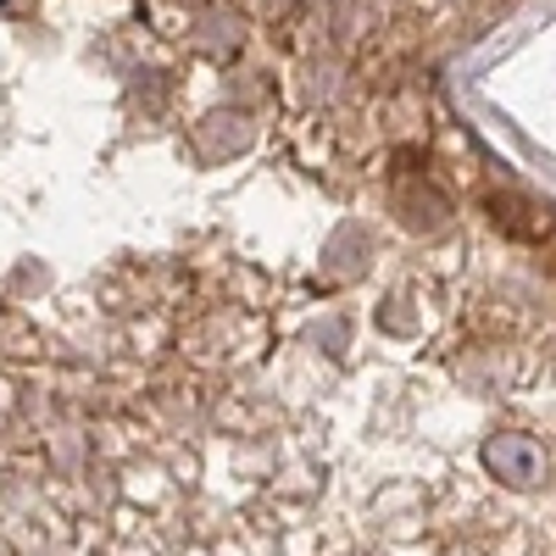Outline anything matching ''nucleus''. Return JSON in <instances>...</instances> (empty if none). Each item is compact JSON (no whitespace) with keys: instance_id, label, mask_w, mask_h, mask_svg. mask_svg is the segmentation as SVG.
Returning a JSON list of instances; mask_svg holds the SVG:
<instances>
[{"instance_id":"obj_1","label":"nucleus","mask_w":556,"mask_h":556,"mask_svg":"<svg viewBox=\"0 0 556 556\" xmlns=\"http://www.w3.org/2000/svg\"><path fill=\"white\" fill-rule=\"evenodd\" d=\"M484 468L501 479V484H513V490H534L551 479V456L534 434H495L484 445Z\"/></svg>"}]
</instances>
